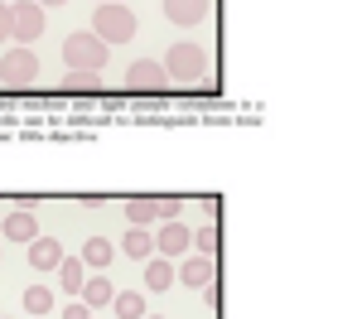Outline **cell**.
<instances>
[{
	"instance_id": "obj_1",
	"label": "cell",
	"mask_w": 362,
	"mask_h": 319,
	"mask_svg": "<svg viewBox=\"0 0 362 319\" xmlns=\"http://www.w3.org/2000/svg\"><path fill=\"white\" fill-rule=\"evenodd\" d=\"M63 58H68V73H102L112 49L92 34V29H73L68 44H63Z\"/></svg>"
},
{
	"instance_id": "obj_2",
	"label": "cell",
	"mask_w": 362,
	"mask_h": 319,
	"mask_svg": "<svg viewBox=\"0 0 362 319\" xmlns=\"http://www.w3.org/2000/svg\"><path fill=\"white\" fill-rule=\"evenodd\" d=\"M92 34H97L107 49H112V44H131V39H136V15H131V5H97Z\"/></svg>"
},
{
	"instance_id": "obj_3",
	"label": "cell",
	"mask_w": 362,
	"mask_h": 319,
	"mask_svg": "<svg viewBox=\"0 0 362 319\" xmlns=\"http://www.w3.org/2000/svg\"><path fill=\"white\" fill-rule=\"evenodd\" d=\"M165 78L169 83H203L208 78V54L198 44H174L165 54Z\"/></svg>"
},
{
	"instance_id": "obj_4",
	"label": "cell",
	"mask_w": 362,
	"mask_h": 319,
	"mask_svg": "<svg viewBox=\"0 0 362 319\" xmlns=\"http://www.w3.org/2000/svg\"><path fill=\"white\" fill-rule=\"evenodd\" d=\"M0 83L5 87H29L39 83V54L34 49H5V58H0Z\"/></svg>"
},
{
	"instance_id": "obj_5",
	"label": "cell",
	"mask_w": 362,
	"mask_h": 319,
	"mask_svg": "<svg viewBox=\"0 0 362 319\" xmlns=\"http://www.w3.org/2000/svg\"><path fill=\"white\" fill-rule=\"evenodd\" d=\"M39 34H44V5L39 0H15L10 5V39L29 49Z\"/></svg>"
},
{
	"instance_id": "obj_6",
	"label": "cell",
	"mask_w": 362,
	"mask_h": 319,
	"mask_svg": "<svg viewBox=\"0 0 362 319\" xmlns=\"http://www.w3.org/2000/svg\"><path fill=\"white\" fill-rule=\"evenodd\" d=\"M174 281H184L189 290H203L218 281V266H213V257H203V252H189V257L174 266Z\"/></svg>"
},
{
	"instance_id": "obj_7",
	"label": "cell",
	"mask_w": 362,
	"mask_h": 319,
	"mask_svg": "<svg viewBox=\"0 0 362 319\" xmlns=\"http://www.w3.org/2000/svg\"><path fill=\"white\" fill-rule=\"evenodd\" d=\"M155 252H160V257H189V252H194V232L184 228V223H179V218H169L165 228L155 232Z\"/></svg>"
},
{
	"instance_id": "obj_8",
	"label": "cell",
	"mask_w": 362,
	"mask_h": 319,
	"mask_svg": "<svg viewBox=\"0 0 362 319\" xmlns=\"http://www.w3.org/2000/svg\"><path fill=\"white\" fill-rule=\"evenodd\" d=\"M208 10H213V0H165V15L179 29H198L208 20Z\"/></svg>"
},
{
	"instance_id": "obj_9",
	"label": "cell",
	"mask_w": 362,
	"mask_h": 319,
	"mask_svg": "<svg viewBox=\"0 0 362 319\" xmlns=\"http://www.w3.org/2000/svg\"><path fill=\"white\" fill-rule=\"evenodd\" d=\"M126 83L136 87V92H155V87H165V63H155V58H136L131 68H126Z\"/></svg>"
},
{
	"instance_id": "obj_10",
	"label": "cell",
	"mask_w": 362,
	"mask_h": 319,
	"mask_svg": "<svg viewBox=\"0 0 362 319\" xmlns=\"http://www.w3.org/2000/svg\"><path fill=\"white\" fill-rule=\"evenodd\" d=\"M58 261H63V247H58V237H34L29 242V266L34 271H58Z\"/></svg>"
},
{
	"instance_id": "obj_11",
	"label": "cell",
	"mask_w": 362,
	"mask_h": 319,
	"mask_svg": "<svg viewBox=\"0 0 362 319\" xmlns=\"http://www.w3.org/2000/svg\"><path fill=\"white\" fill-rule=\"evenodd\" d=\"M39 237V218H34V208H20V213H10L5 218V242H34Z\"/></svg>"
},
{
	"instance_id": "obj_12",
	"label": "cell",
	"mask_w": 362,
	"mask_h": 319,
	"mask_svg": "<svg viewBox=\"0 0 362 319\" xmlns=\"http://www.w3.org/2000/svg\"><path fill=\"white\" fill-rule=\"evenodd\" d=\"M140 276H145V290H155V295H165V290L174 286V261L155 252V257L145 261V271H140Z\"/></svg>"
},
{
	"instance_id": "obj_13",
	"label": "cell",
	"mask_w": 362,
	"mask_h": 319,
	"mask_svg": "<svg viewBox=\"0 0 362 319\" xmlns=\"http://www.w3.org/2000/svg\"><path fill=\"white\" fill-rule=\"evenodd\" d=\"M121 252H126V257H136V261H150V257H155V232L131 228L126 237H121Z\"/></svg>"
},
{
	"instance_id": "obj_14",
	"label": "cell",
	"mask_w": 362,
	"mask_h": 319,
	"mask_svg": "<svg viewBox=\"0 0 362 319\" xmlns=\"http://www.w3.org/2000/svg\"><path fill=\"white\" fill-rule=\"evenodd\" d=\"M112 281H107V276H87V286H83V295H78V300H83L87 310H102V305H112Z\"/></svg>"
},
{
	"instance_id": "obj_15",
	"label": "cell",
	"mask_w": 362,
	"mask_h": 319,
	"mask_svg": "<svg viewBox=\"0 0 362 319\" xmlns=\"http://www.w3.org/2000/svg\"><path fill=\"white\" fill-rule=\"evenodd\" d=\"M58 281H63V290H68V295H83V286H87L83 257H63V261H58Z\"/></svg>"
},
{
	"instance_id": "obj_16",
	"label": "cell",
	"mask_w": 362,
	"mask_h": 319,
	"mask_svg": "<svg viewBox=\"0 0 362 319\" xmlns=\"http://www.w3.org/2000/svg\"><path fill=\"white\" fill-rule=\"evenodd\" d=\"M112 310H116V319H145V295L140 290H121V295H112Z\"/></svg>"
},
{
	"instance_id": "obj_17",
	"label": "cell",
	"mask_w": 362,
	"mask_h": 319,
	"mask_svg": "<svg viewBox=\"0 0 362 319\" xmlns=\"http://www.w3.org/2000/svg\"><path fill=\"white\" fill-rule=\"evenodd\" d=\"M112 257H116V247L107 242V237H92V242L83 247V266H97V271L112 266Z\"/></svg>"
},
{
	"instance_id": "obj_18",
	"label": "cell",
	"mask_w": 362,
	"mask_h": 319,
	"mask_svg": "<svg viewBox=\"0 0 362 319\" xmlns=\"http://www.w3.org/2000/svg\"><path fill=\"white\" fill-rule=\"evenodd\" d=\"M126 218H131V228H150L160 213H155V199H131L126 203Z\"/></svg>"
},
{
	"instance_id": "obj_19",
	"label": "cell",
	"mask_w": 362,
	"mask_h": 319,
	"mask_svg": "<svg viewBox=\"0 0 362 319\" xmlns=\"http://www.w3.org/2000/svg\"><path fill=\"white\" fill-rule=\"evenodd\" d=\"M25 310L29 315H49V310H54V290L49 286H29L25 290Z\"/></svg>"
},
{
	"instance_id": "obj_20",
	"label": "cell",
	"mask_w": 362,
	"mask_h": 319,
	"mask_svg": "<svg viewBox=\"0 0 362 319\" xmlns=\"http://www.w3.org/2000/svg\"><path fill=\"white\" fill-rule=\"evenodd\" d=\"M194 252L213 257V252H218V228H198V232H194Z\"/></svg>"
},
{
	"instance_id": "obj_21",
	"label": "cell",
	"mask_w": 362,
	"mask_h": 319,
	"mask_svg": "<svg viewBox=\"0 0 362 319\" xmlns=\"http://www.w3.org/2000/svg\"><path fill=\"white\" fill-rule=\"evenodd\" d=\"M179 208H184V199H174V194H165V199H155V213H160V218H179Z\"/></svg>"
},
{
	"instance_id": "obj_22",
	"label": "cell",
	"mask_w": 362,
	"mask_h": 319,
	"mask_svg": "<svg viewBox=\"0 0 362 319\" xmlns=\"http://www.w3.org/2000/svg\"><path fill=\"white\" fill-rule=\"evenodd\" d=\"M63 83L73 87V92H78V87H83V92H92V87H97V73H68Z\"/></svg>"
},
{
	"instance_id": "obj_23",
	"label": "cell",
	"mask_w": 362,
	"mask_h": 319,
	"mask_svg": "<svg viewBox=\"0 0 362 319\" xmlns=\"http://www.w3.org/2000/svg\"><path fill=\"white\" fill-rule=\"evenodd\" d=\"M63 319H92V310H87L83 300H73V305H68V310H63Z\"/></svg>"
},
{
	"instance_id": "obj_24",
	"label": "cell",
	"mask_w": 362,
	"mask_h": 319,
	"mask_svg": "<svg viewBox=\"0 0 362 319\" xmlns=\"http://www.w3.org/2000/svg\"><path fill=\"white\" fill-rule=\"evenodd\" d=\"M10 39V5H0V44Z\"/></svg>"
},
{
	"instance_id": "obj_25",
	"label": "cell",
	"mask_w": 362,
	"mask_h": 319,
	"mask_svg": "<svg viewBox=\"0 0 362 319\" xmlns=\"http://www.w3.org/2000/svg\"><path fill=\"white\" fill-rule=\"evenodd\" d=\"M39 5H68V0H39Z\"/></svg>"
},
{
	"instance_id": "obj_26",
	"label": "cell",
	"mask_w": 362,
	"mask_h": 319,
	"mask_svg": "<svg viewBox=\"0 0 362 319\" xmlns=\"http://www.w3.org/2000/svg\"><path fill=\"white\" fill-rule=\"evenodd\" d=\"M97 5H121V0H97Z\"/></svg>"
},
{
	"instance_id": "obj_27",
	"label": "cell",
	"mask_w": 362,
	"mask_h": 319,
	"mask_svg": "<svg viewBox=\"0 0 362 319\" xmlns=\"http://www.w3.org/2000/svg\"><path fill=\"white\" fill-rule=\"evenodd\" d=\"M145 319H165V315H145Z\"/></svg>"
}]
</instances>
